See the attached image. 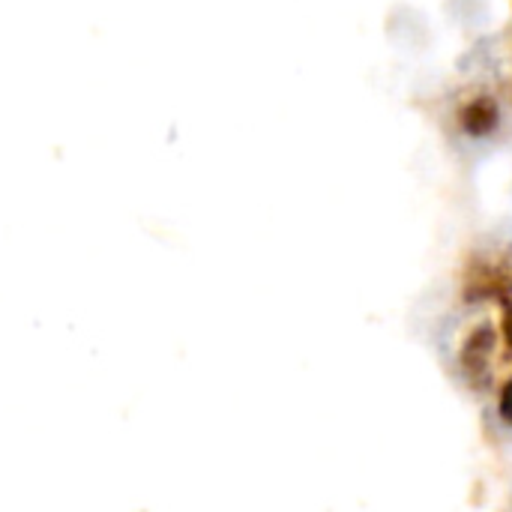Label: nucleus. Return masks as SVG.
Segmentation results:
<instances>
[{
  "mask_svg": "<svg viewBox=\"0 0 512 512\" xmlns=\"http://www.w3.org/2000/svg\"><path fill=\"white\" fill-rule=\"evenodd\" d=\"M498 123H501V111L492 96H477L459 108V126L471 138H489L498 129Z\"/></svg>",
  "mask_w": 512,
  "mask_h": 512,
  "instance_id": "nucleus-1",
  "label": "nucleus"
},
{
  "mask_svg": "<svg viewBox=\"0 0 512 512\" xmlns=\"http://www.w3.org/2000/svg\"><path fill=\"white\" fill-rule=\"evenodd\" d=\"M468 348H465V369L474 375V372H483V366L489 363V357H492V351H495V330L489 327V324H483V327H477L471 336H468V342H465Z\"/></svg>",
  "mask_w": 512,
  "mask_h": 512,
  "instance_id": "nucleus-2",
  "label": "nucleus"
},
{
  "mask_svg": "<svg viewBox=\"0 0 512 512\" xmlns=\"http://www.w3.org/2000/svg\"><path fill=\"white\" fill-rule=\"evenodd\" d=\"M504 339L512 351V306H507V315H504Z\"/></svg>",
  "mask_w": 512,
  "mask_h": 512,
  "instance_id": "nucleus-4",
  "label": "nucleus"
},
{
  "mask_svg": "<svg viewBox=\"0 0 512 512\" xmlns=\"http://www.w3.org/2000/svg\"><path fill=\"white\" fill-rule=\"evenodd\" d=\"M498 417L512 426V378L501 387V393H498Z\"/></svg>",
  "mask_w": 512,
  "mask_h": 512,
  "instance_id": "nucleus-3",
  "label": "nucleus"
}]
</instances>
